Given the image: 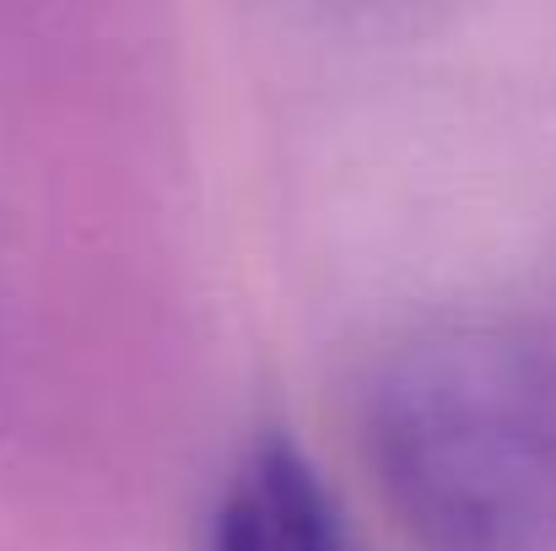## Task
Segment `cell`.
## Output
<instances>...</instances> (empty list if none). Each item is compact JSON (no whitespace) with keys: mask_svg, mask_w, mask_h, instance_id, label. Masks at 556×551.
<instances>
[{"mask_svg":"<svg viewBox=\"0 0 556 551\" xmlns=\"http://www.w3.org/2000/svg\"><path fill=\"white\" fill-rule=\"evenodd\" d=\"M389 498L427 551L556 541V367L503 325H438L372 389Z\"/></svg>","mask_w":556,"mask_h":551,"instance_id":"cell-1","label":"cell"},{"mask_svg":"<svg viewBox=\"0 0 556 551\" xmlns=\"http://www.w3.org/2000/svg\"><path fill=\"white\" fill-rule=\"evenodd\" d=\"M211 551H357L319 471L292 443H260L222 492Z\"/></svg>","mask_w":556,"mask_h":551,"instance_id":"cell-2","label":"cell"}]
</instances>
